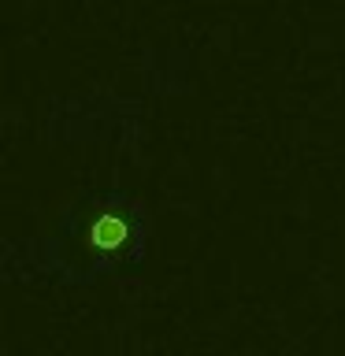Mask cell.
<instances>
[{
	"label": "cell",
	"mask_w": 345,
	"mask_h": 356,
	"mask_svg": "<svg viewBox=\"0 0 345 356\" xmlns=\"http://www.w3.org/2000/svg\"><path fill=\"white\" fill-rule=\"evenodd\" d=\"M122 222L119 219H97L93 227V245H100V249H115V245L122 241Z\"/></svg>",
	"instance_id": "1"
}]
</instances>
